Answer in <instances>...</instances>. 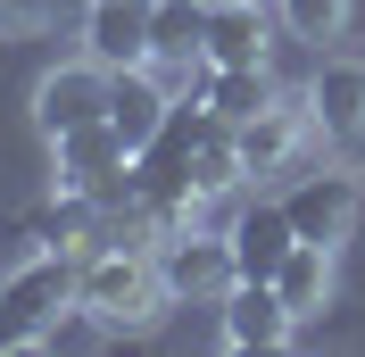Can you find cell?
I'll use <instances>...</instances> for the list:
<instances>
[{
    "instance_id": "cell-21",
    "label": "cell",
    "mask_w": 365,
    "mask_h": 357,
    "mask_svg": "<svg viewBox=\"0 0 365 357\" xmlns=\"http://www.w3.org/2000/svg\"><path fill=\"white\" fill-rule=\"evenodd\" d=\"M50 9H83V0H50Z\"/></svg>"
},
{
    "instance_id": "cell-20",
    "label": "cell",
    "mask_w": 365,
    "mask_h": 357,
    "mask_svg": "<svg viewBox=\"0 0 365 357\" xmlns=\"http://www.w3.org/2000/svg\"><path fill=\"white\" fill-rule=\"evenodd\" d=\"M34 249H42V241H34V224H0V274H9V266H25Z\"/></svg>"
},
{
    "instance_id": "cell-5",
    "label": "cell",
    "mask_w": 365,
    "mask_h": 357,
    "mask_svg": "<svg viewBox=\"0 0 365 357\" xmlns=\"http://www.w3.org/2000/svg\"><path fill=\"white\" fill-rule=\"evenodd\" d=\"M108 84H116V75L100 67V59L50 67L42 84H34V125L58 141V134H75V125H91V116H108Z\"/></svg>"
},
{
    "instance_id": "cell-4",
    "label": "cell",
    "mask_w": 365,
    "mask_h": 357,
    "mask_svg": "<svg viewBox=\"0 0 365 357\" xmlns=\"http://www.w3.org/2000/svg\"><path fill=\"white\" fill-rule=\"evenodd\" d=\"M282 208H291V233H299V241L341 249L349 233H357V216H365V191H357V175L324 166V175H299L291 191H282Z\"/></svg>"
},
{
    "instance_id": "cell-13",
    "label": "cell",
    "mask_w": 365,
    "mask_h": 357,
    "mask_svg": "<svg viewBox=\"0 0 365 357\" xmlns=\"http://www.w3.org/2000/svg\"><path fill=\"white\" fill-rule=\"evenodd\" d=\"M34 241H42V249H67V258H91V249L108 241V208H100V191H58L50 208H34Z\"/></svg>"
},
{
    "instance_id": "cell-8",
    "label": "cell",
    "mask_w": 365,
    "mask_h": 357,
    "mask_svg": "<svg viewBox=\"0 0 365 357\" xmlns=\"http://www.w3.org/2000/svg\"><path fill=\"white\" fill-rule=\"evenodd\" d=\"M133 166V150H125V134H116L108 116H91V125H75V134L50 141V175H58V191H100L108 175H125Z\"/></svg>"
},
{
    "instance_id": "cell-14",
    "label": "cell",
    "mask_w": 365,
    "mask_h": 357,
    "mask_svg": "<svg viewBox=\"0 0 365 357\" xmlns=\"http://www.w3.org/2000/svg\"><path fill=\"white\" fill-rule=\"evenodd\" d=\"M166 109H175V91H166L150 67H125V75L108 84V125L125 134V150H141V141L158 134V125H166Z\"/></svg>"
},
{
    "instance_id": "cell-17",
    "label": "cell",
    "mask_w": 365,
    "mask_h": 357,
    "mask_svg": "<svg viewBox=\"0 0 365 357\" xmlns=\"http://www.w3.org/2000/svg\"><path fill=\"white\" fill-rule=\"evenodd\" d=\"M274 291H282V308H291L299 324L324 316V308H332V249H324V241H291V258H282Z\"/></svg>"
},
{
    "instance_id": "cell-16",
    "label": "cell",
    "mask_w": 365,
    "mask_h": 357,
    "mask_svg": "<svg viewBox=\"0 0 365 357\" xmlns=\"http://www.w3.org/2000/svg\"><path fill=\"white\" fill-rule=\"evenodd\" d=\"M207 42V0H150V67H191Z\"/></svg>"
},
{
    "instance_id": "cell-11",
    "label": "cell",
    "mask_w": 365,
    "mask_h": 357,
    "mask_svg": "<svg viewBox=\"0 0 365 357\" xmlns=\"http://www.w3.org/2000/svg\"><path fill=\"white\" fill-rule=\"evenodd\" d=\"M299 316L282 308L274 283H232L225 291V349H282Z\"/></svg>"
},
{
    "instance_id": "cell-15",
    "label": "cell",
    "mask_w": 365,
    "mask_h": 357,
    "mask_svg": "<svg viewBox=\"0 0 365 357\" xmlns=\"http://www.w3.org/2000/svg\"><path fill=\"white\" fill-rule=\"evenodd\" d=\"M200 100L225 116V125H250V116H266L282 91H274L266 59H257V67H207V75H200Z\"/></svg>"
},
{
    "instance_id": "cell-12",
    "label": "cell",
    "mask_w": 365,
    "mask_h": 357,
    "mask_svg": "<svg viewBox=\"0 0 365 357\" xmlns=\"http://www.w3.org/2000/svg\"><path fill=\"white\" fill-rule=\"evenodd\" d=\"M316 134V116L307 109H291V100H274L266 116H250V125H232V141H241V166L250 175H282L299 158V141Z\"/></svg>"
},
{
    "instance_id": "cell-6",
    "label": "cell",
    "mask_w": 365,
    "mask_h": 357,
    "mask_svg": "<svg viewBox=\"0 0 365 357\" xmlns=\"http://www.w3.org/2000/svg\"><path fill=\"white\" fill-rule=\"evenodd\" d=\"M225 241H232L241 283H274L299 233H291V208H282V200H241V208H232V224H225Z\"/></svg>"
},
{
    "instance_id": "cell-18",
    "label": "cell",
    "mask_w": 365,
    "mask_h": 357,
    "mask_svg": "<svg viewBox=\"0 0 365 357\" xmlns=\"http://www.w3.org/2000/svg\"><path fill=\"white\" fill-rule=\"evenodd\" d=\"M349 17H357V0H274V25H282L291 42H307V50L341 42Z\"/></svg>"
},
{
    "instance_id": "cell-3",
    "label": "cell",
    "mask_w": 365,
    "mask_h": 357,
    "mask_svg": "<svg viewBox=\"0 0 365 357\" xmlns=\"http://www.w3.org/2000/svg\"><path fill=\"white\" fill-rule=\"evenodd\" d=\"M150 258H158V283H166L175 308H225V291L241 283L232 241H225V233H207V224H175Z\"/></svg>"
},
{
    "instance_id": "cell-1",
    "label": "cell",
    "mask_w": 365,
    "mask_h": 357,
    "mask_svg": "<svg viewBox=\"0 0 365 357\" xmlns=\"http://www.w3.org/2000/svg\"><path fill=\"white\" fill-rule=\"evenodd\" d=\"M75 299H83L108 333L150 324L158 308H175V299H166V283H158V258H150V249H116V241H100L83 266H75Z\"/></svg>"
},
{
    "instance_id": "cell-7",
    "label": "cell",
    "mask_w": 365,
    "mask_h": 357,
    "mask_svg": "<svg viewBox=\"0 0 365 357\" xmlns=\"http://www.w3.org/2000/svg\"><path fill=\"white\" fill-rule=\"evenodd\" d=\"M83 59L108 75L150 67V0H83Z\"/></svg>"
},
{
    "instance_id": "cell-9",
    "label": "cell",
    "mask_w": 365,
    "mask_h": 357,
    "mask_svg": "<svg viewBox=\"0 0 365 357\" xmlns=\"http://www.w3.org/2000/svg\"><path fill=\"white\" fill-rule=\"evenodd\" d=\"M266 42H274V9L266 0H207V42H200L207 67H257Z\"/></svg>"
},
{
    "instance_id": "cell-19",
    "label": "cell",
    "mask_w": 365,
    "mask_h": 357,
    "mask_svg": "<svg viewBox=\"0 0 365 357\" xmlns=\"http://www.w3.org/2000/svg\"><path fill=\"white\" fill-rule=\"evenodd\" d=\"M50 17H58L50 0H0V42H17V34H42Z\"/></svg>"
},
{
    "instance_id": "cell-2",
    "label": "cell",
    "mask_w": 365,
    "mask_h": 357,
    "mask_svg": "<svg viewBox=\"0 0 365 357\" xmlns=\"http://www.w3.org/2000/svg\"><path fill=\"white\" fill-rule=\"evenodd\" d=\"M75 266L83 258H67V249H34L25 266L0 274V349H42L50 316L75 308Z\"/></svg>"
},
{
    "instance_id": "cell-10",
    "label": "cell",
    "mask_w": 365,
    "mask_h": 357,
    "mask_svg": "<svg viewBox=\"0 0 365 357\" xmlns=\"http://www.w3.org/2000/svg\"><path fill=\"white\" fill-rule=\"evenodd\" d=\"M307 116L324 141H365V59H324L307 84Z\"/></svg>"
}]
</instances>
